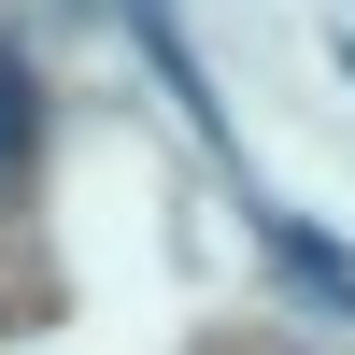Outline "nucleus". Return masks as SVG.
I'll return each instance as SVG.
<instances>
[{
  "label": "nucleus",
  "mask_w": 355,
  "mask_h": 355,
  "mask_svg": "<svg viewBox=\"0 0 355 355\" xmlns=\"http://www.w3.org/2000/svg\"><path fill=\"white\" fill-rule=\"evenodd\" d=\"M256 242H270V270L299 284V299H327L341 327H355V256H341V242H313L299 214H256Z\"/></svg>",
  "instance_id": "f257e3e1"
},
{
  "label": "nucleus",
  "mask_w": 355,
  "mask_h": 355,
  "mask_svg": "<svg viewBox=\"0 0 355 355\" xmlns=\"http://www.w3.org/2000/svg\"><path fill=\"white\" fill-rule=\"evenodd\" d=\"M28 157H43V85H28V57L0 43V185H28Z\"/></svg>",
  "instance_id": "f03ea898"
}]
</instances>
